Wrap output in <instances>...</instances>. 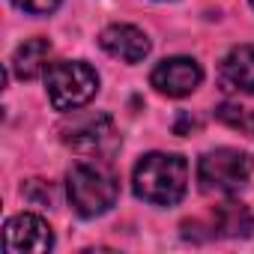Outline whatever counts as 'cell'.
Instances as JSON below:
<instances>
[{
    "mask_svg": "<svg viewBox=\"0 0 254 254\" xmlns=\"http://www.w3.org/2000/svg\"><path fill=\"white\" fill-rule=\"evenodd\" d=\"M132 189L141 200L156 206H174L189 189V162L177 153H147L135 165Z\"/></svg>",
    "mask_w": 254,
    "mask_h": 254,
    "instance_id": "1",
    "label": "cell"
},
{
    "mask_svg": "<svg viewBox=\"0 0 254 254\" xmlns=\"http://www.w3.org/2000/svg\"><path fill=\"white\" fill-rule=\"evenodd\" d=\"M69 203L81 218H96L117 203V177L99 162H81L66 174Z\"/></svg>",
    "mask_w": 254,
    "mask_h": 254,
    "instance_id": "2",
    "label": "cell"
},
{
    "mask_svg": "<svg viewBox=\"0 0 254 254\" xmlns=\"http://www.w3.org/2000/svg\"><path fill=\"white\" fill-rule=\"evenodd\" d=\"M45 90L57 111H78L99 93V75L84 60H60L45 69Z\"/></svg>",
    "mask_w": 254,
    "mask_h": 254,
    "instance_id": "3",
    "label": "cell"
},
{
    "mask_svg": "<svg viewBox=\"0 0 254 254\" xmlns=\"http://www.w3.org/2000/svg\"><path fill=\"white\" fill-rule=\"evenodd\" d=\"M254 162L245 150L218 147L200 156L197 162V183L206 194H236L248 186Z\"/></svg>",
    "mask_w": 254,
    "mask_h": 254,
    "instance_id": "4",
    "label": "cell"
},
{
    "mask_svg": "<svg viewBox=\"0 0 254 254\" xmlns=\"http://www.w3.org/2000/svg\"><path fill=\"white\" fill-rule=\"evenodd\" d=\"M63 141L81 153V156H111L120 144V135L114 129V120L108 114H93V117H78L72 126L63 129Z\"/></svg>",
    "mask_w": 254,
    "mask_h": 254,
    "instance_id": "5",
    "label": "cell"
},
{
    "mask_svg": "<svg viewBox=\"0 0 254 254\" xmlns=\"http://www.w3.org/2000/svg\"><path fill=\"white\" fill-rule=\"evenodd\" d=\"M3 248L6 254H42L54 248V233L45 218L33 212H18L3 227Z\"/></svg>",
    "mask_w": 254,
    "mask_h": 254,
    "instance_id": "6",
    "label": "cell"
},
{
    "mask_svg": "<svg viewBox=\"0 0 254 254\" xmlns=\"http://www.w3.org/2000/svg\"><path fill=\"white\" fill-rule=\"evenodd\" d=\"M200 81H203V69L191 57H168L150 75V84L162 96H171V99H183V96L194 93L200 87Z\"/></svg>",
    "mask_w": 254,
    "mask_h": 254,
    "instance_id": "7",
    "label": "cell"
},
{
    "mask_svg": "<svg viewBox=\"0 0 254 254\" xmlns=\"http://www.w3.org/2000/svg\"><path fill=\"white\" fill-rule=\"evenodd\" d=\"M99 45L105 54L123 60V63H141L150 54V39L135 24H111L99 33Z\"/></svg>",
    "mask_w": 254,
    "mask_h": 254,
    "instance_id": "8",
    "label": "cell"
},
{
    "mask_svg": "<svg viewBox=\"0 0 254 254\" xmlns=\"http://www.w3.org/2000/svg\"><path fill=\"white\" fill-rule=\"evenodd\" d=\"M203 230H209L206 239H245L254 233V215L245 203L227 200L209 212V221Z\"/></svg>",
    "mask_w": 254,
    "mask_h": 254,
    "instance_id": "9",
    "label": "cell"
},
{
    "mask_svg": "<svg viewBox=\"0 0 254 254\" xmlns=\"http://www.w3.org/2000/svg\"><path fill=\"white\" fill-rule=\"evenodd\" d=\"M221 87L230 93H248L254 96V45H236L227 51L218 69Z\"/></svg>",
    "mask_w": 254,
    "mask_h": 254,
    "instance_id": "10",
    "label": "cell"
},
{
    "mask_svg": "<svg viewBox=\"0 0 254 254\" xmlns=\"http://www.w3.org/2000/svg\"><path fill=\"white\" fill-rule=\"evenodd\" d=\"M48 57H51V42L42 39V36H36V39H27V42H21L15 48L12 69H15V75L21 81H33V78H39L51 66Z\"/></svg>",
    "mask_w": 254,
    "mask_h": 254,
    "instance_id": "11",
    "label": "cell"
},
{
    "mask_svg": "<svg viewBox=\"0 0 254 254\" xmlns=\"http://www.w3.org/2000/svg\"><path fill=\"white\" fill-rule=\"evenodd\" d=\"M215 117L224 126H230V129H239V132H245V135L254 138V111H245L239 105H221L215 111Z\"/></svg>",
    "mask_w": 254,
    "mask_h": 254,
    "instance_id": "12",
    "label": "cell"
},
{
    "mask_svg": "<svg viewBox=\"0 0 254 254\" xmlns=\"http://www.w3.org/2000/svg\"><path fill=\"white\" fill-rule=\"evenodd\" d=\"M12 3L27 15H48L63 3V0H12Z\"/></svg>",
    "mask_w": 254,
    "mask_h": 254,
    "instance_id": "13",
    "label": "cell"
},
{
    "mask_svg": "<svg viewBox=\"0 0 254 254\" xmlns=\"http://www.w3.org/2000/svg\"><path fill=\"white\" fill-rule=\"evenodd\" d=\"M251 6H254V0H251Z\"/></svg>",
    "mask_w": 254,
    "mask_h": 254,
    "instance_id": "14",
    "label": "cell"
}]
</instances>
